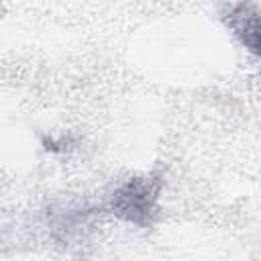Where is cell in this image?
Listing matches in <instances>:
<instances>
[{
    "label": "cell",
    "instance_id": "obj_1",
    "mask_svg": "<svg viewBox=\"0 0 261 261\" xmlns=\"http://www.w3.org/2000/svg\"><path fill=\"white\" fill-rule=\"evenodd\" d=\"M151 202H153V196H151L149 184L135 181V184H128L116 196V210L124 214L126 218L139 220V216H145L149 212Z\"/></svg>",
    "mask_w": 261,
    "mask_h": 261
},
{
    "label": "cell",
    "instance_id": "obj_2",
    "mask_svg": "<svg viewBox=\"0 0 261 261\" xmlns=\"http://www.w3.org/2000/svg\"><path fill=\"white\" fill-rule=\"evenodd\" d=\"M237 33L243 39V43L261 57V18L255 14H249L247 10L237 14Z\"/></svg>",
    "mask_w": 261,
    "mask_h": 261
}]
</instances>
